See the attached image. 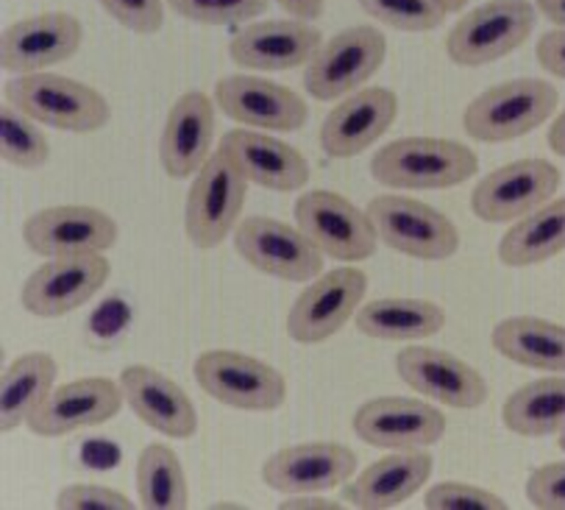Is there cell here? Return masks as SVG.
Instances as JSON below:
<instances>
[{
    "instance_id": "obj_1",
    "label": "cell",
    "mask_w": 565,
    "mask_h": 510,
    "mask_svg": "<svg viewBox=\"0 0 565 510\" xmlns=\"http://www.w3.org/2000/svg\"><path fill=\"white\" fill-rule=\"evenodd\" d=\"M477 170V151L446 137H402L371 159V177L387 190L460 188Z\"/></svg>"
},
{
    "instance_id": "obj_2",
    "label": "cell",
    "mask_w": 565,
    "mask_h": 510,
    "mask_svg": "<svg viewBox=\"0 0 565 510\" xmlns=\"http://www.w3.org/2000/svg\"><path fill=\"white\" fill-rule=\"evenodd\" d=\"M3 95L31 120L67 135H95L111 120L109 100L98 89L62 73H18Z\"/></svg>"
},
{
    "instance_id": "obj_3",
    "label": "cell",
    "mask_w": 565,
    "mask_h": 510,
    "mask_svg": "<svg viewBox=\"0 0 565 510\" xmlns=\"http://www.w3.org/2000/svg\"><path fill=\"white\" fill-rule=\"evenodd\" d=\"M559 93L546 78H510L479 93L462 111V129L477 142H510L532 135L557 111Z\"/></svg>"
},
{
    "instance_id": "obj_4",
    "label": "cell",
    "mask_w": 565,
    "mask_h": 510,
    "mask_svg": "<svg viewBox=\"0 0 565 510\" xmlns=\"http://www.w3.org/2000/svg\"><path fill=\"white\" fill-rule=\"evenodd\" d=\"M245 195H248V179L239 173L234 159L223 148H217L186 190V241L201 252L221 246L243 221Z\"/></svg>"
},
{
    "instance_id": "obj_5",
    "label": "cell",
    "mask_w": 565,
    "mask_h": 510,
    "mask_svg": "<svg viewBox=\"0 0 565 510\" xmlns=\"http://www.w3.org/2000/svg\"><path fill=\"white\" fill-rule=\"evenodd\" d=\"M537 25L530 0H488L468 9L446 34V53L460 67H484L519 51Z\"/></svg>"
},
{
    "instance_id": "obj_6",
    "label": "cell",
    "mask_w": 565,
    "mask_h": 510,
    "mask_svg": "<svg viewBox=\"0 0 565 510\" xmlns=\"http://www.w3.org/2000/svg\"><path fill=\"white\" fill-rule=\"evenodd\" d=\"M367 215L380 243L404 257L444 263L460 252V230L446 212L402 193H385L367 201Z\"/></svg>"
},
{
    "instance_id": "obj_7",
    "label": "cell",
    "mask_w": 565,
    "mask_h": 510,
    "mask_svg": "<svg viewBox=\"0 0 565 510\" xmlns=\"http://www.w3.org/2000/svg\"><path fill=\"white\" fill-rule=\"evenodd\" d=\"M193 376L210 400L234 411L274 413L287 402V376L276 365L234 349L199 354Z\"/></svg>"
},
{
    "instance_id": "obj_8",
    "label": "cell",
    "mask_w": 565,
    "mask_h": 510,
    "mask_svg": "<svg viewBox=\"0 0 565 510\" xmlns=\"http://www.w3.org/2000/svg\"><path fill=\"white\" fill-rule=\"evenodd\" d=\"M387 60V40L373 25H351L321 45L303 71V89L316 100H340L365 87Z\"/></svg>"
},
{
    "instance_id": "obj_9",
    "label": "cell",
    "mask_w": 565,
    "mask_h": 510,
    "mask_svg": "<svg viewBox=\"0 0 565 510\" xmlns=\"http://www.w3.org/2000/svg\"><path fill=\"white\" fill-rule=\"evenodd\" d=\"M296 226L321 248L323 257L338 263L371 259L380 235L367 210L332 190H307L296 201Z\"/></svg>"
},
{
    "instance_id": "obj_10",
    "label": "cell",
    "mask_w": 565,
    "mask_h": 510,
    "mask_svg": "<svg viewBox=\"0 0 565 510\" xmlns=\"http://www.w3.org/2000/svg\"><path fill=\"white\" fill-rule=\"evenodd\" d=\"M367 294V274L343 265L312 279L287 312V334L301 347L332 340L345 323L354 321Z\"/></svg>"
},
{
    "instance_id": "obj_11",
    "label": "cell",
    "mask_w": 565,
    "mask_h": 510,
    "mask_svg": "<svg viewBox=\"0 0 565 510\" xmlns=\"http://www.w3.org/2000/svg\"><path fill=\"white\" fill-rule=\"evenodd\" d=\"M111 263L104 252L47 257L20 288V305L36 318H62L82 310L104 290Z\"/></svg>"
},
{
    "instance_id": "obj_12",
    "label": "cell",
    "mask_w": 565,
    "mask_h": 510,
    "mask_svg": "<svg viewBox=\"0 0 565 510\" xmlns=\"http://www.w3.org/2000/svg\"><path fill=\"white\" fill-rule=\"evenodd\" d=\"M239 257L279 281H312L323 274V254L298 226L268 215H248L234 230Z\"/></svg>"
},
{
    "instance_id": "obj_13",
    "label": "cell",
    "mask_w": 565,
    "mask_h": 510,
    "mask_svg": "<svg viewBox=\"0 0 565 510\" xmlns=\"http://www.w3.org/2000/svg\"><path fill=\"white\" fill-rule=\"evenodd\" d=\"M559 184L563 173L548 159H515L479 179L471 210L484 223H515L552 201Z\"/></svg>"
},
{
    "instance_id": "obj_14",
    "label": "cell",
    "mask_w": 565,
    "mask_h": 510,
    "mask_svg": "<svg viewBox=\"0 0 565 510\" xmlns=\"http://www.w3.org/2000/svg\"><path fill=\"white\" fill-rule=\"evenodd\" d=\"M396 374L409 391L451 411H477L490 396L488 380L468 360L437 347H404Z\"/></svg>"
},
{
    "instance_id": "obj_15",
    "label": "cell",
    "mask_w": 565,
    "mask_h": 510,
    "mask_svg": "<svg viewBox=\"0 0 565 510\" xmlns=\"http://www.w3.org/2000/svg\"><path fill=\"white\" fill-rule=\"evenodd\" d=\"M351 427L373 449H429L446 435V413L424 396H376L356 407Z\"/></svg>"
},
{
    "instance_id": "obj_16",
    "label": "cell",
    "mask_w": 565,
    "mask_h": 510,
    "mask_svg": "<svg viewBox=\"0 0 565 510\" xmlns=\"http://www.w3.org/2000/svg\"><path fill=\"white\" fill-rule=\"evenodd\" d=\"M215 104L234 124L270 135L301 131L309 120L307 100L296 89L248 73L223 76L215 84Z\"/></svg>"
},
{
    "instance_id": "obj_17",
    "label": "cell",
    "mask_w": 565,
    "mask_h": 510,
    "mask_svg": "<svg viewBox=\"0 0 565 510\" xmlns=\"http://www.w3.org/2000/svg\"><path fill=\"white\" fill-rule=\"evenodd\" d=\"M323 45V31L309 20H254L234 31L228 56L243 71L285 73L307 67Z\"/></svg>"
},
{
    "instance_id": "obj_18",
    "label": "cell",
    "mask_w": 565,
    "mask_h": 510,
    "mask_svg": "<svg viewBox=\"0 0 565 510\" xmlns=\"http://www.w3.org/2000/svg\"><path fill=\"white\" fill-rule=\"evenodd\" d=\"M84 25L71 12H40L7 25L0 34V67L18 73L51 71L82 51Z\"/></svg>"
},
{
    "instance_id": "obj_19",
    "label": "cell",
    "mask_w": 565,
    "mask_h": 510,
    "mask_svg": "<svg viewBox=\"0 0 565 510\" xmlns=\"http://www.w3.org/2000/svg\"><path fill=\"white\" fill-rule=\"evenodd\" d=\"M120 237V226L109 212L87 204H58L25 217L23 241L40 257L109 252Z\"/></svg>"
},
{
    "instance_id": "obj_20",
    "label": "cell",
    "mask_w": 565,
    "mask_h": 510,
    "mask_svg": "<svg viewBox=\"0 0 565 510\" xmlns=\"http://www.w3.org/2000/svg\"><path fill=\"white\" fill-rule=\"evenodd\" d=\"M126 396L120 382L109 376H82L56 385L25 427L40 438H65L78 429H93L120 416Z\"/></svg>"
},
{
    "instance_id": "obj_21",
    "label": "cell",
    "mask_w": 565,
    "mask_h": 510,
    "mask_svg": "<svg viewBox=\"0 0 565 510\" xmlns=\"http://www.w3.org/2000/svg\"><path fill=\"white\" fill-rule=\"evenodd\" d=\"M354 475V449L334 440H307V444L285 446L263 464V482L285 497L334 491Z\"/></svg>"
},
{
    "instance_id": "obj_22",
    "label": "cell",
    "mask_w": 565,
    "mask_h": 510,
    "mask_svg": "<svg viewBox=\"0 0 565 510\" xmlns=\"http://www.w3.org/2000/svg\"><path fill=\"white\" fill-rule=\"evenodd\" d=\"M398 118V95L387 87H362L340 98L321 124V148L332 159H354L385 137Z\"/></svg>"
},
{
    "instance_id": "obj_23",
    "label": "cell",
    "mask_w": 565,
    "mask_h": 510,
    "mask_svg": "<svg viewBox=\"0 0 565 510\" xmlns=\"http://www.w3.org/2000/svg\"><path fill=\"white\" fill-rule=\"evenodd\" d=\"M217 104L201 89H186L173 100L159 137V162L170 179H193L215 146Z\"/></svg>"
},
{
    "instance_id": "obj_24",
    "label": "cell",
    "mask_w": 565,
    "mask_h": 510,
    "mask_svg": "<svg viewBox=\"0 0 565 510\" xmlns=\"http://www.w3.org/2000/svg\"><path fill=\"white\" fill-rule=\"evenodd\" d=\"M117 382L122 387L126 405L153 433L168 435V438L175 440H190L199 433V411H195V402L168 374L151 369V365L137 363L129 365V369H122Z\"/></svg>"
},
{
    "instance_id": "obj_25",
    "label": "cell",
    "mask_w": 565,
    "mask_h": 510,
    "mask_svg": "<svg viewBox=\"0 0 565 510\" xmlns=\"http://www.w3.org/2000/svg\"><path fill=\"white\" fill-rule=\"evenodd\" d=\"M217 148H223L234 159L248 184L274 190V193H296L309 184L307 157L270 131L237 126L223 135Z\"/></svg>"
},
{
    "instance_id": "obj_26",
    "label": "cell",
    "mask_w": 565,
    "mask_h": 510,
    "mask_svg": "<svg viewBox=\"0 0 565 510\" xmlns=\"http://www.w3.org/2000/svg\"><path fill=\"white\" fill-rule=\"evenodd\" d=\"M435 458L426 449L391 451L387 458L351 477L343 486V499L360 510H393L413 499L429 482Z\"/></svg>"
},
{
    "instance_id": "obj_27",
    "label": "cell",
    "mask_w": 565,
    "mask_h": 510,
    "mask_svg": "<svg viewBox=\"0 0 565 510\" xmlns=\"http://www.w3.org/2000/svg\"><path fill=\"white\" fill-rule=\"evenodd\" d=\"M490 343L510 363L546 374H565L563 323L537 316H510L495 323Z\"/></svg>"
},
{
    "instance_id": "obj_28",
    "label": "cell",
    "mask_w": 565,
    "mask_h": 510,
    "mask_svg": "<svg viewBox=\"0 0 565 510\" xmlns=\"http://www.w3.org/2000/svg\"><path fill=\"white\" fill-rule=\"evenodd\" d=\"M354 327L373 340L391 343H415L444 332L446 310L429 299H387L362 301L354 316Z\"/></svg>"
},
{
    "instance_id": "obj_29",
    "label": "cell",
    "mask_w": 565,
    "mask_h": 510,
    "mask_svg": "<svg viewBox=\"0 0 565 510\" xmlns=\"http://www.w3.org/2000/svg\"><path fill=\"white\" fill-rule=\"evenodd\" d=\"M58 363L47 352H25L0 374V433L9 435L29 424L36 407L56 387Z\"/></svg>"
},
{
    "instance_id": "obj_30",
    "label": "cell",
    "mask_w": 565,
    "mask_h": 510,
    "mask_svg": "<svg viewBox=\"0 0 565 510\" xmlns=\"http://www.w3.org/2000/svg\"><path fill=\"white\" fill-rule=\"evenodd\" d=\"M565 252V195L546 201L515 221L499 241V259L508 268H532Z\"/></svg>"
},
{
    "instance_id": "obj_31",
    "label": "cell",
    "mask_w": 565,
    "mask_h": 510,
    "mask_svg": "<svg viewBox=\"0 0 565 510\" xmlns=\"http://www.w3.org/2000/svg\"><path fill=\"white\" fill-rule=\"evenodd\" d=\"M501 422L521 438L565 433V374H548L513 391L501 405Z\"/></svg>"
},
{
    "instance_id": "obj_32",
    "label": "cell",
    "mask_w": 565,
    "mask_h": 510,
    "mask_svg": "<svg viewBox=\"0 0 565 510\" xmlns=\"http://www.w3.org/2000/svg\"><path fill=\"white\" fill-rule=\"evenodd\" d=\"M137 499L148 510H184L190 482L184 464L168 444H148L137 458Z\"/></svg>"
},
{
    "instance_id": "obj_33",
    "label": "cell",
    "mask_w": 565,
    "mask_h": 510,
    "mask_svg": "<svg viewBox=\"0 0 565 510\" xmlns=\"http://www.w3.org/2000/svg\"><path fill=\"white\" fill-rule=\"evenodd\" d=\"M0 159L20 170H40L51 159L45 131L9 100L0 106Z\"/></svg>"
},
{
    "instance_id": "obj_34",
    "label": "cell",
    "mask_w": 565,
    "mask_h": 510,
    "mask_svg": "<svg viewBox=\"0 0 565 510\" xmlns=\"http://www.w3.org/2000/svg\"><path fill=\"white\" fill-rule=\"evenodd\" d=\"M356 3L367 18L402 34H426L440 29L449 14L440 0H356Z\"/></svg>"
},
{
    "instance_id": "obj_35",
    "label": "cell",
    "mask_w": 565,
    "mask_h": 510,
    "mask_svg": "<svg viewBox=\"0 0 565 510\" xmlns=\"http://www.w3.org/2000/svg\"><path fill=\"white\" fill-rule=\"evenodd\" d=\"M170 12L199 25H245L268 12L270 0H168Z\"/></svg>"
},
{
    "instance_id": "obj_36",
    "label": "cell",
    "mask_w": 565,
    "mask_h": 510,
    "mask_svg": "<svg viewBox=\"0 0 565 510\" xmlns=\"http://www.w3.org/2000/svg\"><path fill=\"white\" fill-rule=\"evenodd\" d=\"M426 510H508V499L471 482H435L424 497Z\"/></svg>"
},
{
    "instance_id": "obj_37",
    "label": "cell",
    "mask_w": 565,
    "mask_h": 510,
    "mask_svg": "<svg viewBox=\"0 0 565 510\" xmlns=\"http://www.w3.org/2000/svg\"><path fill=\"white\" fill-rule=\"evenodd\" d=\"M104 12L131 34L151 36L164 25L168 0H98Z\"/></svg>"
},
{
    "instance_id": "obj_38",
    "label": "cell",
    "mask_w": 565,
    "mask_h": 510,
    "mask_svg": "<svg viewBox=\"0 0 565 510\" xmlns=\"http://www.w3.org/2000/svg\"><path fill=\"white\" fill-rule=\"evenodd\" d=\"M56 510H135V502L122 491L98 482H71L56 493Z\"/></svg>"
},
{
    "instance_id": "obj_39",
    "label": "cell",
    "mask_w": 565,
    "mask_h": 510,
    "mask_svg": "<svg viewBox=\"0 0 565 510\" xmlns=\"http://www.w3.org/2000/svg\"><path fill=\"white\" fill-rule=\"evenodd\" d=\"M526 499L537 510H565V460L537 466L526 480Z\"/></svg>"
},
{
    "instance_id": "obj_40",
    "label": "cell",
    "mask_w": 565,
    "mask_h": 510,
    "mask_svg": "<svg viewBox=\"0 0 565 510\" xmlns=\"http://www.w3.org/2000/svg\"><path fill=\"white\" fill-rule=\"evenodd\" d=\"M537 62L546 73L565 78V29L546 31L537 40Z\"/></svg>"
},
{
    "instance_id": "obj_41",
    "label": "cell",
    "mask_w": 565,
    "mask_h": 510,
    "mask_svg": "<svg viewBox=\"0 0 565 510\" xmlns=\"http://www.w3.org/2000/svg\"><path fill=\"white\" fill-rule=\"evenodd\" d=\"M279 3L281 12H287V18H298V20H318L323 18L327 12V0H276Z\"/></svg>"
},
{
    "instance_id": "obj_42",
    "label": "cell",
    "mask_w": 565,
    "mask_h": 510,
    "mask_svg": "<svg viewBox=\"0 0 565 510\" xmlns=\"http://www.w3.org/2000/svg\"><path fill=\"white\" fill-rule=\"evenodd\" d=\"M281 510H338L340 502H332V499H323L318 493H292L285 502H279Z\"/></svg>"
},
{
    "instance_id": "obj_43",
    "label": "cell",
    "mask_w": 565,
    "mask_h": 510,
    "mask_svg": "<svg viewBox=\"0 0 565 510\" xmlns=\"http://www.w3.org/2000/svg\"><path fill=\"white\" fill-rule=\"evenodd\" d=\"M537 12L554 23L557 29H565V0H535Z\"/></svg>"
},
{
    "instance_id": "obj_44",
    "label": "cell",
    "mask_w": 565,
    "mask_h": 510,
    "mask_svg": "<svg viewBox=\"0 0 565 510\" xmlns=\"http://www.w3.org/2000/svg\"><path fill=\"white\" fill-rule=\"evenodd\" d=\"M548 148H552L557 157H565V111H559L557 120L548 126Z\"/></svg>"
},
{
    "instance_id": "obj_45",
    "label": "cell",
    "mask_w": 565,
    "mask_h": 510,
    "mask_svg": "<svg viewBox=\"0 0 565 510\" xmlns=\"http://www.w3.org/2000/svg\"><path fill=\"white\" fill-rule=\"evenodd\" d=\"M440 3H444V9L449 14H455V12H462V9L468 7V0H440Z\"/></svg>"
},
{
    "instance_id": "obj_46",
    "label": "cell",
    "mask_w": 565,
    "mask_h": 510,
    "mask_svg": "<svg viewBox=\"0 0 565 510\" xmlns=\"http://www.w3.org/2000/svg\"><path fill=\"white\" fill-rule=\"evenodd\" d=\"M559 449L565 451V433H559Z\"/></svg>"
}]
</instances>
